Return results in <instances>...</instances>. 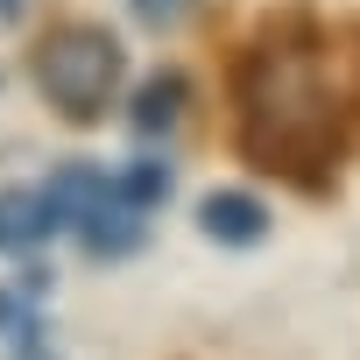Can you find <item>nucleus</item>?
Returning a JSON list of instances; mask_svg holds the SVG:
<instances>
[{
	"label": "nucleus",
	"mask_w": 360,
	"mask_h": 360,
	"mask_svg": "<svg viewBox=\"0 0 360 360\" xmlns=\"http://www.w3.org/2000/svg\"><path fill=\"white\" fill-rule=\"evenodd\" d=\"M248 141L276 162H318L332 148V106H325V85H318V64L290 43H269L255 50L248 64Z\"/></svg>",
	"instance_id": "1"
},
{
	"label": "nucleus",
	"mask_w": 360,
	"mask_h": 360,
	"mask_svg": "<svg viewBox=\"0 0 360 360\" xmlns=\"http://www.w3.org/2000/svg\"><path fill=\"white\" fill-rule=\"evenodd\" d=\"M120 71H127V57L106 29H57L36 43V85L64 120H99L113 106Z\"/></svg>",
	"instance_id": "2"
},
{
	"label": "nucleus",
	"mask_w": 360,
	"mask_h": 360,
	"mask_svg": "<svg viewBox=\"0 0 360 360\" xmlns=\"http://www.w3.org/2000/svg\"><path fill=\"white\" fill-rule=\"evenodd\" d=\"M198 233L219 240V248H255V240L269 233V212H262V198H248V191H212V198L198 205Z\"/></svg>",
	"instance_id": "3"
},
{
	"label": "nucleus",
	"mask_w": 360,
	"mask_h": 360,
	"mask_svg": "<svg viewBox=\"0 0 360 360\" xmlns=\"http://www.w3.org/2000/svg\"><path fill=\"white\" fill-rule=\"evenodd\" d=\"M43 233H57V212L43 191H0V248H36Z\"/></svg>",
	"instance_id": "4"
},
{
	"label": "nucleus",
	"mask_w": 360,
	"mask_h": 360,
	"mask_svg": "<svg viewBox=\"0 0 360 360\" xmlns=\"http://www.w3.org/2000/svg\"><path fill=\"white\" fill-rule=\"evenodd\" d=\"M176 113H184V78H176V71H162V78H148V85L134 92V127H141V134L169 127Z\"/></svg>",
	"instance_id": "5"
},
{
	"label": "nucleus",
	"mask_w": 360,
	"mask_h": 360,
	"mask_svg": "<svg viewBox=\"0 0 360 360\" xmlns=\"http://www.w3.org/2000/svg\"><path fill=\"white\" fill-rule=\"evenodd\" d=\"M134 15H141L148 29H176V22L191 15V0H134Z\"/></svg>",
	"instance_id": "6"
},
{
	"label": "nucleus",
	"mask_w": 360,
	"mask_h": 360,
	"mask_svg": "<svg viewBox=\"0 0 360 360\" xmlns=\"http://www.w3.org/2000/svg\"><path fill=\"white\" fill-rule=\"evenodd\" d=\"M15 360H57V353H50V346H22Z\"/></svg>",
	"instance_id": "7"
},
{
	"label": "nucleus",
	"mask_w": 360,
	"mask_h": 360,
	"mask_svg": "<svg viewBox=\"0 0 360 360\" xmlns=\"http://www.w3.org/2000/svg\"><path fill=\"white\" fill-rule=\"evenodd\" d=\"M0 15H22V0H0Z\"/></svg>",
	"instance_id": "8"
}]
</instances>
